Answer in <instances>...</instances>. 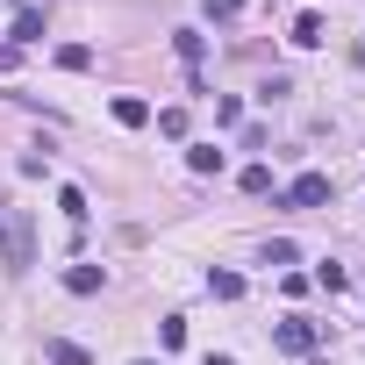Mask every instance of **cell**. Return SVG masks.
Here are the masks:
<instances>
[{
    "mask_svg": "<svg viewBox=\"0 0 365 365\" xmlns=\"http://www.w3.org/2000/svg\"><path fill=\"white\" fill-rule=\"evenodd\" d=\"M0 258H8V272H29L36 265V222H29V208L0 215Z\"/></svg>",
    "mask_w": 365,
    "mask_h": 365,
    "instance_id": "1",
    "label": "cell"
},
{
    "mask_svg": "<svg viewBox=\"0 0 365 365\" xmlns=\"http://www.w3.org/2000/svg\"><path fill=\"white\" fill-rule=\"evenodd\" d=\"M272 344H279L287 358H315V344H322V329H315L308 315H287V322H272Z\"/></svg>",
    "mask_w": 365,
    "mask_h": 365,
    "instance_id": "2",
    "label": "cell"
},
{
    "mask_svg": "<svg viewBox=\"0 0 365 365\" xmlns=\"http://www.w3.org/2000/svg\"><path fill=\"white\" fill-rule=\"evenodd\" d=\"M279 201H287V208H322V201H329V172H301V179H287Z\"/></svg>",
    "mask_w": 365,
    "mask_h": 365,
    "instance_id": "3",
    "label": "cell"
},
{
    "mask_svg": "<svg viewBox=\"0 0 365 365\" xmlns=\"http://www.w3.org/2000/svg\"><path fill=\"white\" fill-rule=\"evenodd\" d=\"M108 115H115L122 129H143V122H150V101H136V93H115V101H108Z\"/></svg>",
    "mask_w": 365,
    "mask_h": 365,
    "instance_id": "4",
    "label": "cell"
},
{
    "mask_svg": "<svg viewBox=\"0 0 365 365\" xmlns=\"http://www.w3.org/2000/svg\"><path fill=\"white\" fill-rule=\"evenodd\" d=\"M101 287H108V272H101V265H65V294H79V301H86V294H101Z\"/></svg>",
    "mask_w": 365,
    "mask_h": 365,
    "instance_id": "5",
    "label": "cell"
},
{
    "mask_svg": "<svg viewBox=\"0 0 365 365\" xmlns=\"http://www.w3.org/2000/svg\"><path fill=\"white\" fill-rule=\"evenodd\" d=\"M43 358H51V365H93V351H86V344H72V336H51V344H43Z\"/></svg>",
    "mask_w": 365,
    "mask_h": 365,
    "instance_id": "6",
    "label": "cell"
},
{
    "mask_svg": "<svg viewBox=\"0 0 365 365\" xmlns=\"http://www.w3.org/2000/svg\"><path fill=\"white\" fill-rule=\"evenodd\" d=\"M8 43H15V51H22V43H43V15H36V8H22V15H15V36H8Z\"/></svg>",
    "mask_w": 365,
    "mask_h": 365,
    "instance_id": "7",
    "label": "cell"
},
{
    "mask_svg": "<svg viewBox=\"0 0 365 365\" xmlns=\"http://www.w3.org/2000/svg\"><path fill=\"white\" fill-rule=\"evenodd\" d=\"M294 43H301V51H315V43H322V15H315V8H301V15H294Z\"/></svg>",
    "mask_w": 365,
    "mask_h": 365,
    "instance_id": "8",
    "label": "cell"
},
{
    "mask_svg": "<svg viewBox=\"0 0 365 365\" xmlns=\"http://www.w3.org/2000/svg\"><path fill=\"white\" fill-rule=\"evenodd\" d=\"M187 172H201V179L222 172V150H215V143H187Z\"/></svg>",
    "mask_w": 365,
    "mask_h": 365,
    "instance_id": "9",
    "label": "cell"
},
{
    "mask_svg": "<svg viewBox=\"0 0 365 365\" xmlns=\"http://www.w3.org/2000/svg\"><path fill=\"white\" fill-rule=\"evenodd\" d=\"M172 51L187 58V65H201V58H208V36H194V29H179V36H172Z\"/></svg>",
    "mask_w": 365,
    "mask_h": 365,
    "instance_id": "10",
    "label": "cell"
},
{
    "mask_svg": "<svg viewBox=\"0 0 365 365\" xmlns=\"http://www.w3.org/2000/svg\"><path fill=\"white\" fill-rule=\"evenodd\" d=\"M86 65H93L86 43H65V51H58V72H86Z\"/></svg>",
    "mask_w": 365,
    "mask_h": 365,
    "instance_id": "11",
    "label": "cell"
},
{
    "mask_svg": "<svg viewBox=\"0 0 365 365\" xmlns=\"http://www.w3.org/2000/svg\"><path fill=\"white\" fill-rule=\"evenodd\" d=\"M58 208H65V222H86V194L79 187H58Z\"/></svg>",
    "mask_w": 365,
    "mask_h": 365,
    "instance_id": "12",
    "label": "cell"
},
{
    "mask_svg": "<svg viewBox=\"0 0 365 365\" xmlns=\"http://www.w3.org/2000/svg\"><path fill=\"white\" fill-rule=\"evenodd\" d=\"M208 294H215V301H237L244 279H237V272H208Z\"/></svg>",
    "mask_w": 365,
    "mask_h": 365,
    "instance_id": "13",
    "label": "cell"
},
{
    "mask_svg": "<svg viewBox=\"0 0 365 365\" xmlns=\"http://www.w3.org/2000/svg\"><path fill=\"white\" fill-rule=\"evenodd\" d=\"M201 15H208V22H237V15H244V0H201Z\"/></svg>",
    "mask_w": 365,
    "mask_h": 365,
    "instance_id": "14",
    "label": "cell"
},
{
    "mask_svg": "<svg viewBox=\"0 0 365 365\" xmlns=\"http://www.w3.org/2000/svg\"><path fill=\"white\" fill-rule=\"evenodd\" d=\"M244 194H272V165H244Z\"/></svg>",
    "mask_w": 365,
    "mask_h": 365,
    "instance_id": "15",
    "label": "cell"
},
{
    "mask_svg": "<svg viewBox=\"0 0 365 365\" xmlns=\"http://www.w3.org/2000/svg\"><path fill=\"white\" fill-rule=\"evenodd\" d=\"M315 287H329V294H344V287H351V272H344V265H315Z\"/></svg>",
    "mask_w": 365,
    "mask_h": 365,
    "instance_id": "16",
    "label": "cell"
},
{
    "mask_svg": "<svg viewBox=\"0 0 365 365\" xmlns=\"http://www.w3.org/2000/svg\"><path fill=\"white\" fill-rule=\"evenodd\" d=\"M158 129L165 136H187V108H158Z\"/></svg>",
    "mask_w": 365,
    "mask_h": 365,
    "instance_id": "17",
    "label": "cell"
},
{
    "mask_svg": "<svg viewBox=\"0 0 365 365\" xmlns=\"http://www.w3.org/2000/svg\"><path fill=\"white\" fill-rule=\"evenodd\" d=\"M158 336H165V351H179V344H187V322H179V315H165V322H158Z\"/></svg>",
    "mask_w": 365,
    "mask_h": 365,
    "instance_id": "18",
    "label": "cell"
},
{
    "mask_svg": "<svg viewBox=\"0 0 365 365\" xmlns=\"http://www.w3.org/2000/svg\"><path fill=\"white\" fill-rule=\"evenodd\" d=\"M208 365H237V358H208Z\"/></svg>",
    "mask_w": 365,
    "mask_h": 365,
    "instance_id": "19",
    "label": "cell"
},
{
    "mask_svg": "<svg viewBox=\"0 0 365 365\" xmlns=\"http://www.w3.org/2000/svg\"><path fill=\"white\" fill-rule=\"evenodd\" d=\"M136 365H150V358H136Z\"/></svg>",
    "mask_w": 365,
    "mask_h": 365,
    "instance_id": "20",
    "label": "cell"
},
{
    "mask_svg": "<svg viewBox=\"0 0 365 365\" xmlns=\"http://www.w3.org/2000/svg\"><path fill=\"white\" fill-rule=\"evenodd\" d=\"M0 215H8V208H0Z\"/></svg>",
    "mask_w": 365,
    "mask_h": 365,
    "instance_id": "21",
    "label": "cell"
}]
</instances>
